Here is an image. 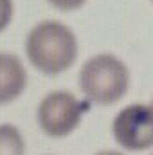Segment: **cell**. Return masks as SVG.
<instances>
[{"label":"cell","instance_id":"cell-1","mask_svg":"<svg viewBox=\"0 0 153 155\" xmlns=\"http://www.w3.org/2000/svg\"><path fill=\"white\" fill-rule=\"evenodd\" d=\"M25 51L31 63L47 76H56L77 58L76 35L61 22L45 20L34 25L27 36Z\"/></svg>","mask_w":153,"mask_h":155},{"label":"cell","instance_id":"cell-2","mask_svg":"<svg viewBox=\"0 0 153 155\" xmlns=\"http://www.w3.org/2000/svg\"><path fill=\"white\" fill-rule=\"evenodd\" d=\"M130 74L114 54L103 52L90 58L79 71V88L88 101L97 105L117 103L128 90Z\"/></svg>","mask_w":153,"mask_h":155},{"label":"cell","instance_id":"cell-3","mask_svg":"<svg viewBox=\"0 0 153 155\" xmlns=\"http://www.w3.org/2000/svg\"><path fill=\"white\" fill-rule=\"evenodd\" d=\"M88 108V101H79L74 94L65 90H54L40 103L38 124L49 137H65L77 128Z\"/></svg>","mask_w":153,"mask_h":155},{"label":"cell","instance_id":"cell-4","mask_svg":"<svg viewBox=\"0 0 153 155\" xmlns=\"http://www.w3.org/2000/svg\"><path fill=\"white\" fill-rule=\"evenodd\" d=\"M112 132L119 146L142 152L153 144V112L150 105L135 103L124 107L114 119Z\"/></svg>","mask_w":153,"mask_h":155},{"label":"cell","instance_id":"cell-5","mask_svg":"<svg viewBox=\"0 0 153 155\" xmlns=\"http://www.w3.org/2000/svg\"><path fill=\"white\" fill-rule=\"evenodd\" d=\"M27 85V72L20 58L0 52V105L16 99Z\"/></svg>","mask_w":153,"mask_h":155},{"label":"cell","instance_id":"cell-6","mask_svg":"<svg viewBox=\"0 0 153 155\" xmlns=\"http://www.w3.org/2000/svg\"><path fill=\"white\" fill-rule=\"evenodd\" d=\"M0 155H25L24 137L13 124H0Z\"/></svg>","mask_w":153,"mask_h":155},{"label":"cell","instance_id":"cell-7","mask_svg":"<svg viewBox=\"0 0 153 155\" xmlns=\"http://www.w3.org/2000/svg\"><path fill=\"white\" fill-rule=\"evenodd\" d=\"M13 18V0H0V33L9 25Z\"/></svg>","mask_w":153,"mask_h":155},{"label":"cell","instance_id":"cell-8","mask_svg":"<svg viewBox=\"0 0 153 155\" xmlns=\"http://www.w3.org/2000/svg\"><path fill=\"white\" fill-rule=\"evenodd\" d=\"M47 2L61 11H72V9H77L85 4V0H47Z\"/></svg>","mask_w":153,"mask_h":155},{"label":"cell","instance_id":"cell-9","mask_svg":"<svg viewBox=\"0 0 153 155\" xmlns=\"http://www.w3.org/2000/svg\"><path fill=\"white\" fill-rule=\"evenodd\" d=\"M96 155H124V153H121V152H114V150H105V152H99V153H96Z\"/></svg>","mask_w":153,"mask_h":155}]
</instances>
